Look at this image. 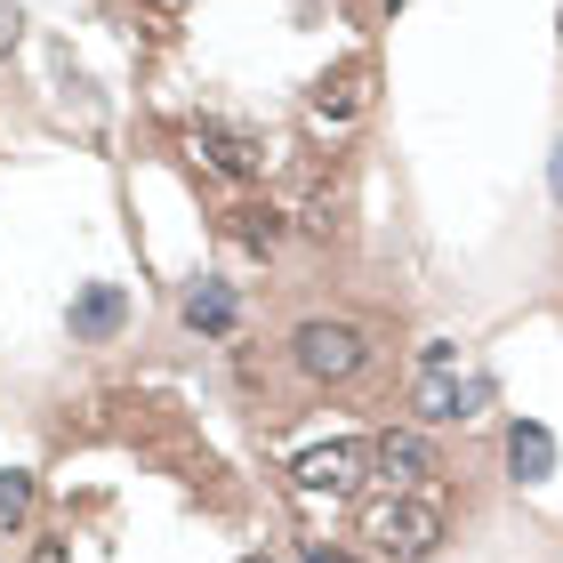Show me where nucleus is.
Listing matches in <instances>:
<instances>
[{
	"label": "nucleus",
	"instance_id": "1",
	"mask_svg": "<svg viewBox=\"0 0 563 563\" xmlns=\"http://www.w3.org/2000/svg\"><path fill=\"white\" fill-rule=\"evenodd\" d=\"M443 507H434V499H419V492H402V499H387V507H378V516H371V540H378V555H387V563H427L434 548H443Z\"/></svg>",
	"mask_w": 563,
	"mask_h": 563
},
{
	"label": "nucleus",
	"instance_id": "2",
	"mask_svg": "<svg viewBox=\"0 0 563 563\" xmlns=\"http://www.w3.org/2000/svg\"><path fill=\"white\" fill-rule=\"evenodd\" d=\"M290 363L314 378V387H339V378H354V371L371 363V339H363L354 322H298Z\"/></svg>",
	"mask_w": 563,
	"mask_h": 563
},
{
	"label": "nucleus",
	"instance_id": "3",
	"mask_svg": "<svg viewBox=\"0 0 563 563\" xmlns=\"http://www.w3.org/2000/svg\"><path fill=\"white\" fill-rule=\"evenodd\" d=\"M186 145H194V162H210L225 177H258L266 169V137L242 130V121H218V113H201L194 130H186Z\"/></svg>",
	"mask_w": 563,
	"mask_h": 563
},
{
	"label": "nucleus",
	"instance_id": "4",
	"mask_svg": "<svg viewBox=\"0 0 563 563\" xmlns=\"http://www.w3.org/2000/svg\"><path fill=\"white\" fill-rule=\"evenodd\" d=\"M483 402H492V378H459V371H427L411 387V411L427 427H451V419H483Z\"/></svg>",
	"mask_w": 563,
	"mask_h": 563
},
{
	"label": "nucleus",
	"instance_id": "5",
	"mask_svg": "<svg viewBox=\"0 0 563 563\" xmlns=\"http://www.w3.org/2000/svg\"><path fill=\"white\" fill-rule=\"evenodd\" d=\"M363 459L371 451H354V443H314V451H298V467H290V483L306 499H339V492H354V475H363Z\"/></svg>",
	"mask_w": 563,
	"mask_h": 563
},
{
	"label": "nucleus",
	"instance_id": "6",
	"mask_svg": "<svg viewBox=\"0 0 563 563\" xmlns=\"http://www.w3.org/2000/svg\"><path fill=\"white\" fill-rule=\"evenodd\" d=\"M73 346H106L121 322H130V290H121V282H89L81 298H73Z\"/></svg>",
	"mask_w": 563,
	"mask_h": 563
},
{
	"label": "nucleus",
	"instance_id": "7",
	"mask_svg": "<svg viewBox=\"0 0 563 563\" xmlns=\"http://www.w3.org/2000/svg\"><path fill=\"white\" fill-rule=\"evenodd\" d=\"M371 467L387 475V483H402V492H411V483H427V475H434V443H427L419 427H387V434L371 443Z\"/></svg>",
	"mask_w": 563,
	"mask_h": 563
},
{
	"label": "nucleus",
	"instance_id": "8",
	"mask_svg": "<svg viewBox=\"0 0 563 563\" xmlns=\"http://www.w3.org/2000/svg\"><path fill=\"white\" fill-rule=\"evenodd\" d=\"M177 314H186V330H234V290H225L218 274H201V282H186V298H177Z\"/></svg>",
	"mask_w": 563,
	"mask_h": 563
},
{
	"label": "nucleus",
	"instance_id": "9",
	"mask_svg": "<svg viewBox=\"0 0 563 563\" xmlns=\"http://www.w3.org/2000/svg\"><path fill=\"white\" fill-rule=\"evenodd\" d=\"M507 467H516V483H548L555 475V434L516 419V427H507Z\"/></svg>",
	"mask_w": 563,
	"mask_h": 563
},
{
	"label": "nucleus",
	"instance_id": "10",
	"mask_svg": "<svg viewBox=\"0 0 563 563\" xmlns=\"http://www.w3.org/2000/svg\"><path fill=\"white\" fill-rule=\"evenodd\" d=\"M24 516H33V475H24V467H0V531H16Z\"/></svg>",
	"mask_w": 563,
	"mask_h": 563
},
{
	"label": "nucleus",
	"instance_id": "11",
	"mask_svg": "<svg viewBox=\"0 0 563 563\" xmlns=\"http://www.w3.org/2000/svg\"><path fill=\"white\" fill-rule=\"evenodd\" d=\"M234 234H242V250H274L282 242V210H234Z\"/></svg>",
	"mask_w": 563,
	"mask_h": 563
},
{
	"label": "nucleus",
	"instance_id": "12",
	"mask_svg": "<svg viewBox=\"0 0 563 563\" xmlns=\"http://www.w3.org/2000/svg\"><path fill=\"white\" fill-rule=\"evenodd\" d=\"M354 89H363V81H354V73H339V81H322V97H314V113H322V121H346L354 106H363V97H354Z\"/></svg>",
	"mask_w": 563,
	"mask_h": 563
},
{
	"label": "nucleus",
	"instance_id": "13",
	"mask_svg": "<svg viewBox=\"0 0 563 563\" xmlns=\"http://www.w3.org/2000/svg\"><path fill=\"white\" fill-rule=\"evenodd\" d=\"M16 33H24V16H16V0H0V57L16 48Z\"/></svg>",
	"mask_w": 563,
	"mask_h": 563
},
{
	"label": "nucleus",
	"instance_id": "14",
	"mask_svg": "<svg viewBox=\"0 0 563 563\" xmlns=\"http://www.w3.org/2000/svg\"><path fill=\"white\" fill-rule=\"evenodd\" d=\"M33 563H65V548H57V540H41V548H33Z\"/></svg>",
	"mask_w": 563,
	"mask_h": 563
},
{
	"label": "nucleus",
	"instance_id": "15",
	"mask_svg": "<svg viewBox=\"0 0 563 563\" xmlns=\"http://www.w3.org/2000/svg\"><path fill=\"white\" fill-rule=\"evenodd\" d=\"M306 563H354V555H330V548H314V555H306Z\"/></svg>",
	"mask_w": 563,
	"mask_h": 563
},
{
	"label": "nucleus",
	"instance_id": "16",
	"mask_svg": "<svg viewBox=\"0 0 563 563\" xmlns=\"http://www.w3.org/2000/svg\"><path fill=\"white\" fill-rule=\"evenodd\" d=\"M555 201H563V145H555Z\"/></svg>",
	"mask_w": 563,
	"mask_h": 563
},
{
	"label": "nucleus",
	"instance_id": "17",
	"mask_svg": "<svg viewBox=\"0 0 563 563\" xmlns=\"http://www.w3.org/2000/svg\"><path fill=\"white\" fill-rule=\"evenodd\" d=\"M242 563H274V555H242Z\"/></svg>",
	"mask_w": 563,
	"mask_h": 563
},
{
	"label": "nucleus",
	"instance_id": "18",
	"mask_svg": "<svg viewBox=\"0 0 563 563\" xmlns=\"http://www.w3.org/2000/svg\"><path fill=\"white\" fill-rule=\"evenodd\" d=\"M387 9H402V0H387Z\"/></svg>",
	"mask_w": 563,
	"mask_h": 563
}]
</instances>
